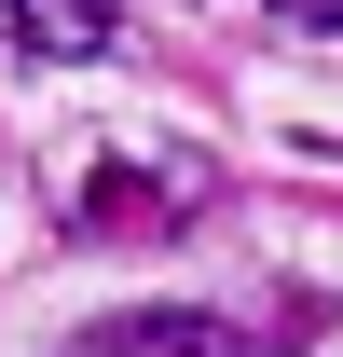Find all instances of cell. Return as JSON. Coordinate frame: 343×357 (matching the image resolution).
Wrapping results in <instances>:
<instances>
[{
  "mask_svg": "<svg viewBox=\"0 0 343 357\" xmlns=\"http://www.w3.org/2000/svg\"><path fill=\"white\" fill-rule=\"evenodd\" d=\"M192 192H206V165H178V178H124V165H110V178L83 192V234H165Z\"/></svg>",
  "mask_w": 343,
  "mask_h": 357,
  "instance_id": "3",
  "label": "cell"
},
{
  "mask_svg": "<svg viewBox=\"0 0 343 357\" xmlns=\"http://www.w3.org/2000/svg\"><path fill=\"white\" fill-rule=\"evenodd\" d=\"M289 28H316V42H343V0H275Z\"/></svg>",
  "mask_w": 343,
  "mask_h": 357,
  "instance_id": "4",
  "label": "cell"
},
{
  "mask_svg": "<svg viewBox=\"0 0 343 357\" xmlns=\"http://www.w3.org/2000/svg\"><path fill=\"white\" fill-rule=\"evenodd\" d=\"M316 316H289V330H247V316H110L83 357H289Z\"/></svg>",
  "mask_w": 343,
  "mask_h": 357,
  "instance_id": "1",
  "label": "cell"
},
{
  "mask_svg": "<svg viewBox=\"0 0 343 357\" xmlns=\"http://www.w3.org/2000/svg\"><path fill=\"white\" fill-rule=\"evenodd\" d=\"M0 42L14 55H110L124 14H110V0H0Z\"/></svg>",
  "mask_w": 343,
  "mask_h": 357,
  "instance_id": "2",
  "label": "cell"
}]
</instances>
